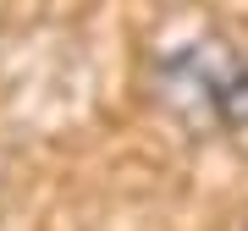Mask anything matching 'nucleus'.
Here are the masks:
<instances>
[{"label":"nucleus","instance_id":"nucleus-1","mask_svg":"<svg viewBox=\"0 0 248 231\" xmlns=\"http://www.w3.org/2000/svg\"><path fill=\"white\" fill-rule=\"evenodd\" d=\"M248 88V50L226 33H199L182 44L160 50L149 66V94L155 105L182 127L187 138L226 132L237 99Z\"/></svg>","mask_w":248,"mask_h":231},{"label":"nucleus","instance_id":"nucleus-2","mask_svg":"<svg viewBox=\"0 0 248 231\" xmlns=\"http://www.w3.org/2000/svg\"><path fill=\"white\" fill-rule=\"evenodd\" d=\"M226 138L237 143V149H248V88H243V99H237V116H232V127H226Z\"/></svg>","mask_w":248,"mask_h":231}]
</instances>
